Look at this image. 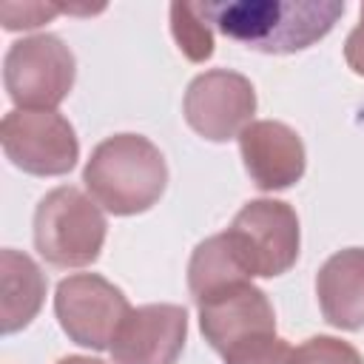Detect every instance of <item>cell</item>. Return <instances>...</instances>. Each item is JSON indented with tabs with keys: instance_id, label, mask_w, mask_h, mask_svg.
Masks as SVG:
<instances>
[{
	"instance_id": "cell-1",
	"label": "cell",
	"mask_w": 364,
	"mask_h": 364,
	"mask_svg": "<svg viewBox=\"0 0 364 364\" xmlns=\"http://www.w3.org/2000/svg\"><path fill=\"white\" fill-rule=\"evenodd\" d=\"M196 9L210 28L253 51L296 54L324 40L347 6L341 0H208Z\"/></svg>"
},
{
	"instance_id": "cell-2",
	"label": "cell",
	"mask_w": 364,
	"mask_h": 364,
	"mask_svg": "<svg viewBox=\"0 0 364 364\" xmlns=\"http://www.w3.org/2000/svg\"><path fill=\"white\" fill-rule=\"evenodd\" d=\"M82 182L91 199L108 213L134 216L159 202L168 185V165L148 136L114 134L91 151Z\"/></svg>"
},
{
	"instance_id": "cell-3",
	"label": "cell",
	"mask_w": 364,
	"mask_h": 364,
	"mask_svg": "<svg viewBox=\"0 0 364 364\" xmlns=\"http://www.w3.org/2000/svg\"><path fill=\"white\" fill-rule=\"evenodd\" d=\"M108 222L100 205L74 185L48 191L34 210V247L54 267H85L100 259Z\"/></svg>"
},
{
	"instance_id": "cell-4",
	"label": "cell",
	"mask_w": 364,
	"mask_h": 364,
	"mask_svg": "<svg viewBox=\"0 0 364 364\" xmlns=\"http://www.w3.org/2000/svg\"><path fill=\"white\" fill-rule=\"evenodd\" d=\"M77 60L54 34L23 37L9 46L3 60V82L17 108L54 111L74 88Z\"/></svg>"
},
{
	"instance_id": "cell-5",
	"label": "cell",
	"mask_w": 364,
	"mask_h": 364,
	"mask_svg": "<svg viewBox=\"0 0 364 364\" xmlns=\"http://www.w3.org/2000/svg\"><path fill=\"white\" fill-rule=\"evenodd\" d=\"M225 236L250 279L282 276L299 259V216L279 199L245 202Z\"/></svg>"
},
{
	"instance_id": "cell-6",
	"label": "cell",
	"mask_w": 364,
	"mask_h": 364,
	"mask_svg": "<svg viewBox=\"0 0 364 364\" xmlns=\"http://www.w3.org/2000/svg\"><path fill=\"white\" fill-rule=\"evenodd\" d=\"M54 313L63 333L88 350H108L131 313L125 293L100 273H74L57 284Z\"/></svg>"
},
{
	"instance_id": "cell-7",
	"label": "cell",
	"mask_w": 364,
	"mask_h": 364,
	"mask_svg": "<svg viewBox=\"0 0 364 364\" xmlns=\"http://www.w3.org/2000/svg\"><path fill=\"white\" fill-rule=\"evenodd\" d=\"M6 159L31 176H63L80 159L74 125L57 111L14 108L0 122Z\"/></svg>"
},
{
	"instance_id": "cell-8",
	"label": "cell",
	"mask_w": 364,
	"mask_h": 364,
	"mask_svg": "<svg viewBox=\"0 0 364 364\" xmlns=\"http://www.w3.org/2000/svg\"><path fill=\"white\" fill-rule=\"evenodd\" d=\"M182 111L199 136L210 142H228L253 122L256 91L245 74L213 68L191 80Z\"/></svg>"
},
{
	"instance_id": "cell-9",
	"label": "cell",
	"mask_w": 364,
	"mask_h": 364,
	"mask_svg": "<svg viewBox=\"0 0 364 364\" xmlns=\"http://www.w3.org/2000/svg\"><path fill=\"white\" fill-rule=\"evenodd\" d=\"M196 307L202 336L219 355L253 336L276 333L273 304L250 279L228 282L205 293L202 299H196Z\"/></svg>"
},
{
	"instance_id": "cell-10",
	"label": "cell",
	"mask_w": 364,
	"mask_h": 364,
	"mask_svg": "<svg viewBox=\"0 0 364 364\" xmlns=\"http://www.w3.org/2000/svg\"><path fill=\"white\" fill-rule=\"evenodd\" d=\"M188 338V313L179 304L131 307L122 321L111 358L114 364H176Z\"/></svg>"
},
{
	"instance_id": "cell-11",
	"label": "cell",
	"mask_w": 364,
	"mask_h": 364,
	"mask_svg": "<svg viewBox=\"0 0 364 364\" xmlns=\"http://www.w3.org/2000/svg\"><path fill=\"white\" fill-rule=\"evenodd\" d=\"M239 154L259 191H284L304 176V142L279 119H253L239 134Z\"/></svg>"
},
{
	"instance_id": "cell-12",
	"label": "cell",
	"mask_w": 364,
	"mask_h": 364,
	"mask_svg": "<svg viewBox=\"0 0 364 364\" xmlns=\"http://www.w3.org/2000/svg\"><path fill=\"white\" fill-rule=\"evenodd\" d=\"M316 296L321 316L338 330L364 327V247H344L333 253L318 276Z\"/></svg>"
},
{
	"instance_id": "cell-13",
	"label": "cell",
	"mask_w": 364,
	"mask_h": 364,
	"mask_svg": "<svg viewBox=\"0 0 364 364\" xmlns=\"http://www.w3.org/2000/svg\"><path fill=\"white\" fill-rule=\"evenodd\" d=\"M46 276L40 264L14 250H0V333L11 336L31 324L46 301Z\"/></svg>"
},
{
	"instance_id": "cell-14",
	"label": "cell",
	"mask_w": 364,
	"mask_h": 364,
	"mask_svg": "<svg viewBox=\"0 0 364 364\" xmlns=\"http://www.w3.org/2000/svg\"><path fill=\"white\" fill-rule=\"evenodd\" d=\"M239 279H250V273L242 267V262L225 233H216L196 245L191 264H188V287H191L193 301L202 299L205 293H210L228 282H239Z\"/></svg>"
},
{
	"instance_id": "cell-15",
	"label": "cell",
	"mask_w": 364,
	"mask_h": 364,
	"mask_svg": "<svg viewBox=\"0 0 364 364\" xmlns=\"http://www.w3.org/2000/svg\"><path fill=\"white\" fill-rule=\"evenodd\" d=\"M171 34L191 63L213 57V28L199 14L196 3H171Z\"/></svg>"
},
{
	"instance_id": "cell-16",
	"label": "cell",
	"mask_w": 364,
	"mask_h": 364,
	"mask_svg": "<svg viewBox=\"0 0 364 364\" xmlns=\"http://www.w3.org/2000/svg\"><path fill=\"white\" fill-rule=\"evenodd\" d=\"M290 364H364L361 353L336 336H313L293 347Z\"/></svg>"
},
{
	"instance_id": "cell-17",
	"label": "cell",
	"mask_w": 364,
	"mask_h": 364,
	"mask_svg": "<svg viewBox=\"0 0 364 364\" xmlns=\"http://www.w3.org/2000/svg\"><path fill=\"white\" fill-rule=\"evenodd\" d=\"M290 353L293 347L284 338H279L276 333H267V336H253L236 344L222 358L225 364H290Z\"/></svg>"
},
{
	"instance_id": "cell-18",
	"label": "cell",
	"mask_w": 364,
	"mask_h": 364,
	"mask_svg": "<svg viewBox=\"0 0 364 364\" xmlns=\"http://www.w3.org/2000/svg\"><path fill=\"white\" fill-rule=\"evenodd\" d=\"M60 11H65V6H51V3H3L0 6L3 28H9V31L37 28Z\"/></svg>"
},
{
	"instance_id": "cell-19",
	"label": "cell",
	"mask_w": 364,
	"mask_h": 364,
	"mask_svg": "<svg viewBox=\"0 0 364 364\" xmlns=\"http://www.w3.org/2000/svg\"><path fill=\"white\" fill-rule=\"evenodd\" d=\"M344 60L347 65L364 77V6H361V17H358V26L347 34V43H344Z\"/></svg>"
},
{
	"instance_id": "cell-20",
	"label": "cell",
	"mask_w": 364,
	"mask_h": 364,
	"mask_svg": "<svg viewBox=\"0 0 364 364\" xmlns=\"http://www.w3.org/2000/svg\"><path fill=\"white\" fill-rule=\"evenodd\" d=\"M57 364H105V361L91 358V355H65V358H60Z\"/></svg>"
}]
</instances>
